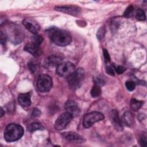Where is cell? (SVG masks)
<instances>
[{
  "label": "cell",
  "instance_id": "obj_1",
  "mask_svg": "<svg viewBox=\"0 0 147 147\" xmlns=\"http://www.w3.org/2000/svg\"><path fill=\"white\" fill-rule=\"evenodd\" d=\"M47 32L52 41L59 46H67L72 41V38L69 33L64 30L53 27L48 29Z\"/></svg>",
  "mask_w": 147,
  "mask_h": 147
},
{
  "label": "cell",
  "instance_id": "obj_2",
  "mask_svg": "<svg viewBox=\"0 0 147 147\" xmlns=\"http://www.w3.org/2000/svg\"><path fill=\"white\" fill-rule=\"evenodd\" d=\"M24 134V129L21 126L16 123L9 124L4 131V138L7 142L18 140Z\"/></svg>",
  "mask_w": 147,
  "mask_h": 147
},
{
  "label": "cell",
  "instance_id": "obj_3",
  "mask_svg": "<svg viewBox=\"0 0 147 147\" xmlns=\"http://www.w3.org/2000/svg\"><path fill=\"white\" fill-rule=\"evenodd\" d=\"M84 78V71L83 68H79L75 70L72 74L67 78V81L69 87L72 90L79 88L82 84Z\"/></svg>",
  "mask_w": 147,
  "mask_h": 147
},
{
  "label": "cell",
  "instance_id": "obj_4",
  "mask_svg": "<svg viewBox=\"0 0 147 147\" xmlns=\"http://www.w3.org/2000/svg\"><path fill=\"white\" fill-rule=\"evenodd\" d=\"M36 85L40 92H47L49 91L52 87V80L49 75L41 74L37 78Z\"/></svg>",
  "mask_w": 147,
  "mask_h": 147
},
{
  "label": "cell",
  "instance_id": "obj_5",
  "mask_svg": "<svg viewBox=\"0 0 147 147\" xmlns=\"http://www.w3.org/2000/svg\"><path fill=\"white\" fill-rule=\"evenodd\" d=\"M75 71L73 63L68 61L62 62L56 67L57 74L63 78H68Z\"/></svg>",
  "mask_w": 147,
  "mask_h": 147
},
{
  "label": "cell",
  "instance_id": "obj_6",
  "mask_svg": "<svg viewBox=\"0 0 147 147\" xmlns=\"http://www.w3.org/2000/svg\"><path fill=\"white\" fill-rule=\"evenodd\" d=\"M104 115L98 111H92L86 114L83 119V125L84 127L88 128L94 123L103 119Z\"/></svg>",
  "mask_w": 147,
  "mask_h": 147
},
{
  "label": "cell",
  "instance_id": "obj_7",
  "mask_svg": "<svg viewBox=\"0 0 147 147\" xmlns=\"http://www.w3.org/2000/svg\"><path fill=\"white\" fill-rule=\"evenodd\" d=\"M73 117L68 113L64 112L62 113L55 122V129L57 130H62L71 121Z\"/></svg>",
  "mask_w": 147,
  "mask_h": 147
},
{
  "label": "cell",
  "instance_id": "obj_8",
  "mask_svg": "<svg viewBox=\"0 0 147 147\" xmlns=\"http://www.w3.org/2000/svg\"><path fill=\"white\" fill-rule=\"evenodd\" d=\"M55 10L72 16H77L80 13V9L79 7L72 5L56 6L55 7Z\"/></svg>",
  "mask_w": 147,
  "mask_h": 147
},
{
  "label": "cell",
  "instance_id": "obj_9",
  "mask_svg": "<svg viewBox=\"0 0 147 147\" xmlns=\"http://www.w3.org/2000/svg\"><path fill=\"white\" fill-rule=\"evenodd\" d=\"M22 24L26 29L34 34H37L40 30V25L35 20L33 19L25 18L22 21Z\"/></svg>",
  "mask_w": 147,
  "mask_h": 147
},
{
  "label": "cell",
  "instance_id": "obj_10",
  "mask_svg": "<svg viewBox=\"0 0 147 147\" xmlns=\"http://www.w3.org/2000/svg\"><path fill=\"white\" fill-rule=\"evenodd\" d=\"M61 63H62V59L60 57L52 55L45 59L43 65L45 68L52 69L57 67Z\"/></svg>",
  "mask_w": 147,
  "mask_h": 147
},
{
  "label": "cell",
  "instance_id": "obj_11",
  "mask_svg": "<svg viewBox=\"0 0 147 147\" xmlns=\"http://www.w3.org/2000/svg\"><path fill=\"white\" fill-rule=\"evenodd\" d=\"M65 109L66 111L70 114L73 117L78 116L80 112L78 103L74 100H68L65 104Z\"/></svg>",
  "mask_w": 147,
  "mask_h": 147
},
{
  "label": "cell",
  "instance_id": "obj_12",
  "mask_svg": "<svg viewBox=\"0 0 147 147\" xmlns=\"http://www.w3.org/2000/svg\"><path fill=\"white\" fill-rule=\"evenodd\" d=\"M111 121L115 130L121 131L123 130L122 121L119 117V114L117 110H113L111 112Z\"/></svg>",
  "mask_w": 147,
  "mask_h": 147
},
{
  "label": "cell",
  "instance_id": "obj_13",
  "mask_svg": "<svg viewBox=\"0 0 147 147\" xmlns=\"http://www.w3.org/2000/svg\"><path fill=\"white\" fill-rule=\"evenodd\" d=\"M63 137L68 141L76 143H82L83 142V138L82 136L75 132L66 131L62 133Z\"/></svg>",
  "mask_w": 147,
  "mask_h": 147
},
{
  "label": "cell",
  "instance_id": "obj_14",
  "mask_svg": "<svg viewBox=\"0 0 147 147\" xmlns=\"http://www.w3.org/2000/svg\"><path fill=\"white\" fill-rule=\"evenodd\" d=\"M24 50L34 57H38L42 54V50L40 46L33 43L26 44L24 47Z\"/></svg>",
  "mask_w": 147,
  "mask_h": 147
},
{
  "label": "cell",
  "instance_id": "obj_15",
  "mask_svg": "<svg viewBox=\"0 0 147 147\" xmlns=\"http://www.w3.org/2000/svg\"><path fill=\"white\" fill-rule=\"evenodd\" d=\"M12 29L11 30L10 34H11V40L13 42H21V41L22 40L24 36L22 34V32L20 30L18 27H11Z\"/></svg>",
  "mask_w": 147,
  "mask_h": 147
},
{
  "label": "cell",
  "instance_id": "obj_16",
  "mask_svg": "<svg viewBox=\"0 0 147 147\" xmlns=\"http://www.w3.org/2000/svg\"><path fill=\"white\" fill-rule=\"evenodd\" d=\"M18 102L22 107H29L31 105L30 94L29 93L20 94L18 96Z\"/></svg>",
  "mask_w": 147,
  "mask_h": 147
},
{
  "label": "cell",
  "instance_id": "obj_17",
  "mask_svg": "<svg viewBox=\"0 0 147 147\" xmlns=\"http://www.w3.org/2000/svg\"><path fill=\"white\" fill-rule=\"evenodd\" d=\"M122 122L127 126H131L134 122V117L131 113L126 111L123 113L122 117Z\"/></svg>",
  "mask_w": 147,
  "mask_h": 147
},
{
  "label": "cell",
  "instance_id": "obj_18",
  "mask_svg": "<svg viewBox=\"0 0 147 147\" xmlns=\"http://www.w3.org/2000/svg\"><path fill=\"white\" fill-rule=\"evenodd\" d=\"M44 129V126L39 122H33L28 126V130L30 132H33L38 130H43Z\"/></svg>",
  "mask_w": 147,
  "mask_h": 147
},
{
  "label": "cell",
  "instance_id": "obj_19",
  "mask_svg": "<svg viewBox=\"0 0 147 147\" xmlns=\"http://www.w3.org/2000/svg\"><path fill=\"white\" fill-rule=\"evenodd\" d=\"M101 91L102 90L100 88V86L95 84L91 90V95L93 98L98 97L100 95Z\"/></svg>",
  "mask_w": 147,
  "mask_h": 147
},
{
  "label": "cell",
  "instance_id": "obj_20",
  "mask_svg": "<svg viewBox=\"0 0 147 147\" xmlns=\"http://www.w3.org/2000/svg\"><path fill=\"white\" fill-rule=\"evenodd\" d=\"M143 102L141 100H138L136 99H132L130 102V107L134 111L138 110L142 106Z\"/></svg>",
  "mask_w": 147,
  "mask_h": 147
},
{
  "label": "cell",
  "instance_id": "obj_21",
  "mask_svg": "<svg viewBox=\"0 0 147 147\" xmlns=\"http://www.w3.org/2000/svg\"><path fill=\"white\" fill-rule=\"evenodd\" d=\"M136 18L139 21H144L146 18L144 11L141 9H137L136 11Z\"/></svg>",
  "mask_w": 147,
  "mask_h": 147
},
{
  "label": "cell",
  "instance_id": "obj_22",
  "mask_svg": "<svg viewBox=\"0 0 147 147\" xmlns=\"http://www.w3.org/2000/svg\"><path fill=\"white\" fill-rule=\"evenodd\" d=\"M32 43L36 45H39L43 41V38L41 35L39 34H35L34 36L32 37Z\"/></svg>",
  "mask_w": 147,
  "mask_h": 147
},
{
  "label": "cell",
  "instance_id": "obj_23",
  "mask_svg": "<svg viewBox=\"0 0 147 147\" xmlns=\"http://www.w3.org/2000/svg\"><path fill=\"white\" fill-rule=\"evenodd\" d=\"M105 33H106V30H105V28L102 26V27H100L98 32H97V33H96V37L97 38L99 39V40H102L104 36H105Z\"/></svg>",
  "mask_w": 147,
  "mask_h": 147
},
{
  "label": "cell",
  "instance_id": "obj_24",
  "mask_svg": "<svg viewBox=\"0 0 147 147\" xmlns=\"http://www.w3.org/2000/svg\"><path fill=\"white\" fill-rule=\"evenodd\" d=\"M133 11H134V7L130 5L129 7H127V9H126V10L123 13V16L126 17H129L132 15Z\"/></svg>",
  "mask_w": 147,
  "mask_h": 147
},
{
  "label": "cell",
  "instance_id": "obj_25",
  "mask_svg": "<svg viewBox=\"0 0 147 147\" xmlns=\"http://www.w3.org/2000/svg\"><path fill=\"white\" fill-rule=\"evenodd\" d=\"M125 86H126V88L130 91H133L136 87V84H135L134 82L133 81H131V80L127 81L125 83Z\"/></svg>",
  "mask_w": 147,
  "mask_h": 147
},
{
  "label": "cell",
  "instance_id": "obj_26",
  "mask_svg": "<svg viewBox=\"0 0 147 147\" xmlns=\"http://www.w3.org/2000/svg\"><path fill=\"white\" fill-rule=\"evenodd\" d=\"M37 65H38V64L36 63H35L34 61H31L29 63L28 66H29V69L30 70L32 73H34L36 71V70L37 68Z\"/></svg>",
  "mask_w": 147,
  "mask_h": 147
},
{
  "label": "cell",
  "instance_id": "obj_27",
  "mask_svg": "<svg viewBox=\"0 0 147 147\" xmlns=\"http://www.w3.org/2000/svg\"><path fill=\"white\" fill-rule=\"evenodd\" d=\"M140 143L141 146L143 147H146L147 145L146 144V137L145 134H143L141 136L140 139Z\"/></svg>",
  "mask_w": 147,
  "mask_h": 147
},
{
  "label": "cell",
  "instance_id": "obj_28",
  "mask_svg": "<svg viewBox=\"0 0 147 147\" xmlns=\"http://www.w3.org/2000/svg\"><path fill=\"white\" fill-rule=\"evenodd\" d=\"M106 71L108 75H109L110 76H115V71L111 66H109V65L107 66L106 68Z\"/></svg>",
  "mask_w": 147,
  "mask_h": 147
},
{
  "label": "cell",
  "instance_id": "obj_29",
  "mask_svg": "<svg viewBox=\"0 0 147 147\" xmlns=\"http://www.w3.org/2000/svg\"><path fill=\"white\" fill-rule=\"evenodd\" d=\"M6 34L4 33L3 32L1 31L0 32V41H1V44L2 45H4L6 43Z\"/></svg>",
  "mask_w": 147,
  "mask_h": 147
},
{
  "label": "cell",
  "instance_id": "obj_30",
  "mask_svg": "<svg viewBox=\"0 0 147 147\" xmlns=\"http://www.w3.org/2000/svg\"><path fill=\"white\" fill-rule=\"evenodd\" d=\"M115 70L117 74H121L126 71V68L121 65H118L115 68Z\"/></svg>",
  "mask_w": 147,
  "mask_h": 147
},
{
  "label": "cell",
  "instance_id": "obj_31",
  "mask_svg": "<svg viewBox=\"0 0 147 147\" xmlns=\"http://www.w3.org/2000/svg\"><path fill=\"white\" fill-rule=\"evenodd\" d=\"M94 83L96 85H98V86H102L105 83V81L100 78H99V77H96L94 79Z\"/></svg>",
  "mask_w": 147,
  "mask_h": 147
},
{
  "label": "cell",
  "instance_id": "obj_32",
  "mask_svg": "<svg viewBox=\"0 0 147 147\" xmlns=\"http://www.w3.org/2000/svg\"><path fill=\"white\" fill-rule=\"evenodd\" d=\"M103 54L105 58V60L106 61H110V55L107 52V51L105 49H103Z\"/></svg>",
  "mask_w": 147,
  "mask_h": 147
},
{
  "label": "cell",
  "instance_id": "obj_33",
  "mask_svg": "<svg viewBox=\"0 0 147 147\" xmlns=\"http://www.w3.org/2000/svg\"><path fill=\"white\" fill-rule=\"evenodd\" d=\"M41 114V112L38 109H36V108H34L32 113V115H31V117L32 118H34V117H38Z\"/></svg>",
  "mask_w": 147,
  "mask_h": 147
},
{
  "label": "cell",
  "instance_id": "obj_34",
  "mask_svg": "<svg viewBox=\"0 0 147 147\" xmlns=\"http://www.w3.org/2000/svg\"><path fill=\"white\" fill-rule=\"evenodd\" d=\"M3 109H2V107L1 108V117H2L3 115Z\"/></svg>",
  "mask_w": 147,
  "mask_h": 147
}]
</instances>
